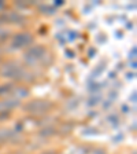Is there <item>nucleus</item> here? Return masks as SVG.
Returning a JSON list of instances; mask_svg holds the SVG:
<instances>
[{
    "label": "nucleus",
    "mask_w": 137,
    "mask_h": 154,
    "mask_svg": "<svg viewBox=\"0 0 137 154\" xmlns=\"http://www.w3.org/2000/svg\"><path fill=\"white\" fill-rule=\"evenodd\" d=\"M49 103L48 102H40V100H36V102L30 103V105H28V107L26 109H30L33 110V112H44L45 109H48L49 107Z\"/></svg>",
    "instance_id": "nucleus-3"
},
{
    "label": "nucleus",
    "mask_w": 137,
    "mask_h": 154,
    "mask_svg": "<svg viewBox=\"0 0 137 154\" xmlns=\"http://www.w3.org/2000/svg\"><path fill=\"white\" fill-rule=\"evenodd\" d=\"M32 42H33V38L30 35H28V33H19V35H16L13 38V47L21 48V47H25V45L30 44Z\"/></svg>",
    "instance_id": "nucleus-2"
},
{
    "label": "nucleus",
    "mask_w": 137,
    "mask_h": 154,
    "mask_svg": "<svg viewBox=\"0 0 137 154\" xmlns=\"http://www.w3.org/2000/svg\"><path fill=\"white\" fill-rule=\"evenodd\" d=\"M13 135L14 134L11 131H6V129H4V131L0 132V142L6 140V139H11V138H13Z\"/></svg>",
    "instance_id": "nucleus-5"
},
{
    "label": "nucleus",
    "mask_w": 137,
    "mask_h": 154,
    "mask_svg": "<svg viewBox=\"0 0 137 154\" xmlns=\"http://www.w3.org/2000/svg\"><path fill=\"white\" fill-rule=\"evenodd\" d=\"M6 69H8L10 72H6V73H3L4 76H8V77H18L22 74V69H19V67L16 66H8L6 67Z\"/></svg>",
    "instance_id": "nucleus-4"
},
{
    "label": "nucleus",
    "mask_w": 137,
    "mask_h": 154,
    "mask_svg": "<svg viewBox=\"0 0 137 154\" xmlns=\"http://www.w3.org/2000/svg\"><path fill=\"white\" fill-rule=\"evenodd\" d=\"M11 88H13V85H11V84H6V85H1V87H0V95L10 92V91H11Z\"/></svg>",
    "instance_id": "nucleus-7"
},
{
    "label": "nucleus",
    "mask_w": 137,
    "mask_h": 154,
    "mask_svg": "<svg viewBox=\"0 0 137 154\" xmlns=\"http://www.w3.org/2000/svg\"><path fill=\"white\" fill-rule=\"evenodd\" d=\"M45 154H54V153H45Z\"/></svg>",
    "instance_id": "nucleus-8"
},
{
    "label": "nucleus",
    "mask_w": 137,
    "mask_h": 154,
    "mask_svg": "<svg viewBox=\"0 0 137 154\" xmlns=\"http://www.w3.org/2000/svg\"><path fill=\"white\" fill-rule=\"evenodd\" d=\"M16 105H18V100L13 99L11 102H3V103H0V107H4V106H7V107H15Z\"/></svg>",
    "instance_id": "nucleus-6"
},
{
    "label": "nucleus",
    "mask_w": 137,
    "mask_h": 154,
    "mask_svg": "<svg viewBox=\"0 0 137 154\" xmlns=\"http://www.w3.org/2000/svg\"><path fill=\"white\" fill-rule=\"evenodd\" d=\"M45 54V50L43 47H40V45H37V47H33L30 48L28 52L25 54V59L29 62V63H33V62L38 61V59H41L43 57H44Z\"/></svg>",
    "instance_id": "nucleus-1"
}]
</instances>
